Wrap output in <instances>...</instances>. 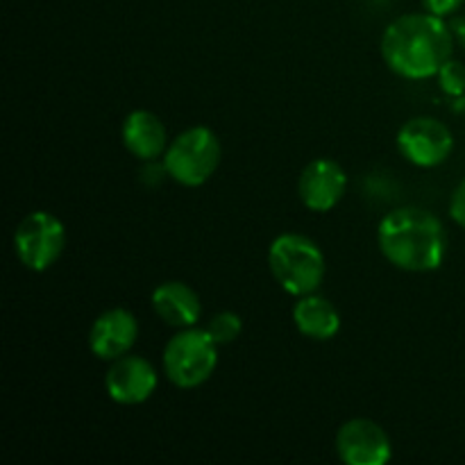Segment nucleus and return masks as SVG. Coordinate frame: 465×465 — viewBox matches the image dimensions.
<instances>
[{"label": "nucleus", "mask_w": 465, "mask_h": 465, "mask_svg": "<svg viewBox=\"0 0 465 465\" xmlns=\"http://www.w3.org/2000/svg\"><path fill=\"white\" fill-rule=\"evenodd\" d=\"M454 32L430 12L404 14L381 35V57L404 80H430L452 59Z\"/></svg>", "instance_id": "1"}, {"label": "nucleus", "mask_w": 465, "mask_h": 465, "mask_svg": "<svg viewBox=\"0 0 465 465\" xmlns=\"http://www.w3.org/2000/svg\"><path fill=\"white\" fill-rule=\"evenodd\" d=\"M377 243L391 266L407 272H431L448 252V234L439 218L420 207H400L377 227Z\"/></svg>", "instance_id": "2"}, {"label": "nucleus", "mask_w": 465, "mask_h": 465, "mask_svg": "<svg viewBox=\"0 0 465 465\" xmlns=\"http://www.w3.org/2000/svg\"><path fill=\"white\" fill-rule=\"evenodd\" d=\"M268 268L289 295L316 293L325 280V254L304 234H280L268 248Z\"/></svg>", "instance_id": "3"}, {"label": "nucleus", "mask_w": 465, "mask_h": 465, "mask_svg": "<svg viewBox=\"0 0 465 465\" xmlns=\"http://www.w3.org/2000/svg\"><path fill=\"white\" fill-rule=\"evenodd\" d=\"M223 148L209 127L195 125L177 134L163 153V168L182 186H203L221 166Z\"/></svg>", "instance_id": "4"}, {"label": "nucleus", "mask_w": 465, "mask_h": 465, "mask_svg": "<svg viewBox=\"0 0 465 465\" xmlns=\"http://www.w3.org/2000/svg\"><path fill=\"white\" fill-rule=\"evenodd\" d=\"M218 366V343L204 327H184L163 348V372L177 389H198Z\"/></svg>", "instance_id": "5"}, {"label": "nucleus", "mask_w": 465, "mask_h": 465, "mask_svg": "<svg viewBox=\"0 0 465 465\" xmlns=\"http://www.w3.org/2000/svg\"><path fill=\"white\" fill-rule=\"evenodd\" d=\"M66 248V227L50 212H32L14 232V250L27 271L44 272Z\"/></svg>", "instance_id": "6"}, {"label": "nucleus", "mask_w": 465, "mask_h": 465, "mask_svg": "<svg viewBox=\"0 0 465 465\" xmlns=\"http://www.w3.org/2000/svg\"><path fill=\"white\" fill-rule=\"evenodd\" d=\"M398 148L413 166L436 168L452 154L454 136L445 123L431 116H416L400 127Z\"/></svg>", "instance_id": "7"}, {"label": "nucleus", "mask_w": 465, "mask_h": 465, "mask_svg": "<svg viewBox=\"0 0 465 465\" xmlns=\"http://www.w3.org/2000/svg\"><path fill=\"white\" fill-rule=\"evenodd\" d=\"M336 452L348 465H386L393 457V445L375 420L352 418L336 431Z\"/></svg>", "instance_id": "8"}, {"label": "nucleus", "mask_w": 465, "mask_h": 465, "mask_svg": "<svg viewBox=\"0 0 465 465\" xmlns=\"http://www.w3.org/2000/svg\"><path fill=\"white\" fill-rule=\"evenodd\" d=\"M159 377L153 363L139 354L130 352L114 359L107 375H104V391L114 402L123 404V407L143 404L145 400L153 398Z\"/></svg>", "instance_id": "9"}, {"label": "nucleus", "mask_w": 465, "mask_h": 465, "mask_svg": "<svg viewBox=\"0 0 465 465\" xmlns=\"http://www.w3.org/2000/svg\"><path fill=\"white\" fill-rule=\"evenodd\" d=\"M348 175L334 159L318 157L302 168L298 180V195L309 212H331L343 200Z\"/></svg>", "instance_id": "10"}, {"label": "nucleus", "mask_w": 465, "mask_h": 465, "mask_svg": "<svg viewBox=\"0 0 465 465\" xmlns=\"http://www.w3.org/2000/svg\"><path fill=\"white\" fill-rule=\"evenodd\" d=\"M139 339V322L123 307L107 309L94 321L89 331V348L103 361H114L134 348Z\"/></svg>", "instance_id": "11"}, {"label": "nucleus", "mask_w": 465, "mask_h": 465, "mask_svg": "<svg viewBox=\"0 0 465 465\" xmlns=\"http://www.w3.org/2000/svg\"><path fill=\"white\" fill-rule=\"evenodd\" d=\"M121 139L127 153L134 154L141 162H154L168 148V130L157 114L148 109H134L127 114L121 127Z\"/></svg>", "instance_id": "12"}, {"label": "nucleus", "mask_w": 465, "mask_h": 465, "mask_svg": "<svg viewBox=\"0 0 465 465\" xmlns=\"http://www.w3.org/2000/svg\"><path fill=\"white\" fill-rule=\"evenodd\" d=\"M153 309L166 325L184 330L193 327L203 316L200 295L184 282H163L153 291Z\"/></svg>", "instance_id": "13"}, {"label": "nucleus", "mask_w": 465, "mask_h": 465, "mask_svg": "<svg viewBox=\"0 0 465 465\" xmlns=\"http://www.w3.org/2000/svg\"><path fill=\"white\" fill-rule=\"evenodd\" d=\"M298 331L313 341H331L341 331V313L327 298L316 293L302 295L293 307Z\"/></svg>", "instance_id": "14"}, {"label": "nucleus", "mask_w": 465, "mask_h": 465, "mask_svg": "<svg viewBox=\"0 0 465 465\" xmlns=\"http://www.w3.org/2000/svg\"><path fill=\"white\" fill-rule=\"evenodd\" d=\"M204 330L209 331V336H212L218 343V348H221V345H230L239 339L241 331H243V321H241L239 313L221 312L216 313V316H212V321L207 322Z\"/></svg>", "instance_id": "15"}, {"label": "nucleus", "mask_w": 465, "mask_h": 465, "mask_svg": "<svg viewBox=\"0 0 465 465\" xmlns=\"http://www.w3.org/2000/svg\"><path fill=\"white\" fill-rule=\"evenodd\" d=\"M436 77H439L440 89L448 95H452V98H459V95L465 94V66L457 59H448Z\"/></svg>", "instance_id": "16"}, {"label": "nucleus", "mask_w": 465, "mask_h": 465, "mask_svg": "<svg viewBox=\"0 0 465 465\" xmlns=\"http://www.w3.org/2000/svg\"><path fill=\"white\" fill-rule=\"evenodd\" d=\"M450 216L465 230V180L454 189L452 198H450Z\"/></svg>", "instance_id": "17"}, {"label": "nucleus", "mask_w": 465, "mask_h": 465, "mask_svg": "<svg viewBox=\"0 0 465 465\" xmlns=\"http://www.w3.org/2000/svg\"><path fill=\"white\" fill-rule=\"evenodd\" d=\"M420 3H422V7H425V12L445 18V16H450V14L457 12L465 0H420Z\"/></svg>", "instance_id": "18"}, {"label": "nucleus", "mask_w": 465, "mask_h": 465, "mask_svg": "<svg viewBox=\"0 0 465 465\" xmlns=\"http://www.w3.org/2000/svg\"><path fill=\"white\" fill-rule=\"evenodd\" d=\"M450 27H452V32H454V39H457L459 44H461L465 48V14H463V16L454 18L452 25H450Z\"/></svg>", "instance_id": "19"}]
</instances>
